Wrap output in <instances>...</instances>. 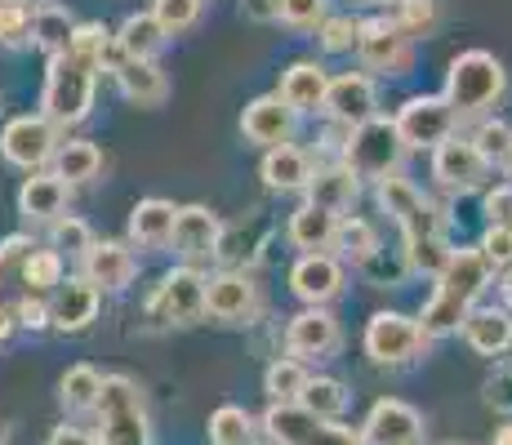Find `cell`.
<instances>
[{
  "label": "cell",
  "mask_w": 512,
  "mask_h": 445,
  "mask_svg": "<svg viewBox=\"0 0 512 445\" xmlns=\"http://www.w3.org/2000/svg\"><path fill=\"white\" fill-rule=\"evenodd\" d=\"M495 285V263L486 259L481 245L472 250H455V259L446 263V272L437 276V290L423 303L419 325L428 339H450V334L464 330L468 312L481 303V294Z\"/></svg>",
  "instance_id": "cell-1"
},
{
  "label": "cell",
  "mask_w": 512,
  "mask_h": 445,
  "mask_svg": "<svg viewBox=\"0 0 512 445\" xmlns=\"http://www.w3.org/2000/svg\"><path fill=\"white\" fill-rule=\"evenodd\" d=\"M450 107L459 112V121H486L495 116V107L508 94V72L490 49H464V54L450 58L446 67V89Z\"/></svg>",
  "instance_id": "cell-2"
},
{
  "label": "cell",
  "mask_w": 512,
  "mask_h": 445,
  "mask_svg": "<svg viewBox=\"0 0 512 445\" xmlns=\"http://www.w3.org/2000/svg\"><path fill=\"white\" fill-rule=\"evenodd\" d=\"M98 72H103V63H94V58H85V54H72V49L49 58L41 107L58 130H72V125H81L85 116H90Z\"/></svg>",
  "instance_id": "cell-3"
},
{
  "label": "cell",
  "mask_w": 512,
  "mask_h": 445,
  "mask_svg": "<svg viewBox=\"0 0 512 445\" xmlns=\"http://www.w3.org/2000/svg\"><path fill=\"white\" fill-rule=\"evenodd\" d=\"M94 432L103 445H152L143 388L130 374H107L103 379V397L94 405Z\"/></svg>",
  "instance_id": "cell-4"
},
{
  "label": "cell",
  "mask_w": 512,
  "mask_h": 445,
  "mask_svg": "<svg viewBox=\"0 0 512 445\" xmlns=\"http://www.w3.org/2000/svg\"><path fill=\"white\" fill-rule=\"evenodd\" d=\"M406 138H401L397 121L392 116H370V121L352 125L343 134V152L339 161L348 170H357V178H388V174H401V161H406Z\"/></svg>",
  "instance_id": "cell-5"
},
{
  "label": "cell",
  "mask_w": 512,
  "mask_h": 445,
  "mask_svg": "<svg viewBox=\"0 0 512 445\" xmlns=\"http://www.w3.org/2000/svg\"><path fill=\"white\" fill-rule=\"evenodd\" d=\"M428 334H423L419 316L406 312H374L366 321V334H361V348L374 365L383 370H401V365H415L423 348H428Z\"/></svg>",
  "instance_id": "cell-6"
},
{
  "label": "cell",
  "mask_w": 512,
  "mask_h": 445,
  "mask_svg": "<svg viewBox=\"0 0 512 445\" xmlns=\"http://www.w3.org/2000/svg\"><path fill=\"white\" fill-rule=\"evenodd\" d=\"M205 294H210V276L192 263H179L161 276V285L147 299V312L165 325H196L205 312Z\"/></svg>",
  "instance_id": "cell-7"
},
{
  "label": "cell",
  "mask_w": 512,
  "mask_h": 445,
  "mask_svg": "<svg viewBox=\"0 0 512 445\" xmlns=\"http://www.w3.org/2000/svg\"><path fill=\"white\" fill-rule=\"evenodd\" d=\"M263 428L281 445H366L361 428H348L343 419H317L303 405H277L268 401L263 410Z\"/></svg>",
  "instance_id": "cell-8"
},
{
  "label": "cell",
  "mask_w": 512,
  "mask_h": 445,
  "mask_svg": "<svg viewBox=\"0 0 512 445\" xmlns=\"http://www.w3.org/2000/svg\"><path fill=\"white\" fill-rule=\"evenodd\" d=\"M401 227V241H406V259L419 276H432L437 281L446 272V263L455 259V245L446 241V214L437 210L432 201H423L415 214H410Z\"/></svg>",
  "instance_id": "cell-9"
},
{
  "label": "cell",
  "mask_w": 512,
  "mask_h": 445,
  "mask_svg": "<svg viewBox=\"0 0 512 445\" xmlns=\"http://www.w3.org/2000/svg\"><path fill=\"white\" fill-rule=\"evenodd\" d=\"M397 130L401 138H406V147L410 152H423V147H441L446 138H455L459 130V112L450 107V98L446 94H415V98H406V103L397 107Z\"/></svg>",
  "instance_id": "cell-10"
},
{
  "label": "cell",
  "mask_w": 512,
  "mask_h": 445,
  "mask_svg": "<svg viewBox=\"0 0 512 445\" xmlns=\"http://www.w3.org/2000/svg\"><path fill=\"white\" fill-rule=\"evenodd\" d=\"M58 125L49 121V116H14V121H5V130H0V156H5L9 165H18V170H41L58 156Z\"/></svg>",
  "instance_id": "cell-11"
},
{
  "label": "cell",
  "mask_w": 512,
  "mask_h": 445,
  "mask_svg": "<svg viewBox=\"0 0 512 445\" xmlns=\"http://www.w3.org/2000/svg\"><path fill=\"white\" fill-rule=\"evenodd\" d=\"M361 72H379V76H406L415 67V36H406L392 18H370L361 27L357 41Z\"/></svg>",
  "instance_id": "cell-12"
},
{
  "label": "cell",
  "mask_w": 512,
  "mask_h": 445,
  "mask_svg": "<svg viewBox=\"0 0 512 445\" xmlns=\"http://www.w3.org/2000/svg\"><path fill=\"white\" fill-rule=\"evenodd\" d=\"M490 156L477 147V138H446L441 147H432V178H437L446 192L455 196H468L477 187H486L490 178Z\"/></svg>",
  "instance_id": "cell-13"
},
{
  "label": "cell",
  "mask_w": 512,
  "mask_h": 445,
  "mask_svg": "<svg viewBox=\"0 0 512 445\" xmlns=\"http://www.w3.org/2000/svg\"><path fill=\"white\" fill-rule=\"evenodd\" d=\"M361 441L366 445H423L428 441V419L401 397H379L361 419Z\"/></svg>",
  "instance_id": "cell-14"
},
{
  "label": "cell",
  "mask_w": 512,
  "mask_h": 445,
  "mask_svg": "<svg viewBox=\"0 0 512 445\" xmlns=\"http://www.w3.org/2000/svg\"><path fill=\"white\" fill-rule=\"evenodd\" d=\"M339 254L330 250H317V254H303L299 263L290 267V290L294 299L303 303V308H330L334 299L343 294V281H348V272H343Z\"/></svg>",
  "instance_id": "cell-15"
},
{
  "label": "cell",
  "mask_w": 512,
  "mask_h": 445,
  "mask_svg": "<svg viewBox=\"0 0 512 445\" xmlns=\"http://www.w3.org/2000/svg\"><path fill=\"white\" fill-rule=\"evenodd\" d=\"M339 343L343 330L330 308H303L285 325V352L299 356V361H326V356L339 352Z\"/></svg>",
  "instance_id": "cell-16"
},
{
  "label": "cell",
  "mask_w": 512,
  "mask_h": 445,
  "mask_svg": "<svg viewBox=\"0 0 512 445\" xmlns=\"http://www.w3.org/2000/svg\"><path fill=\"white\" fill-rule=\"evenodd\" d=\"M223 232H228V227H223V219L214 210H205V205H183L179 223H174V254L192 267L219 259Z\"/></svg>",
  "instance_id": "cell-17"
},
{
  "label": "cell",
  "mask_w": 512,
  "mask_h": 445,
  "mask_svg": "<svg viewBox=\"0 0 512 445\" xmlns=\"http://www.w3.org/2000/svg\"><path fill=\"white\" fill-rule=\"evenodd\" d=\"M205 312L223 325H250L259 316V285L250 281L245 272H228L210 276V294H205Z\"/></svg>",
  "instance_id": "cell-18"
},
{
  "label": "cell",
  "mask_w": 512,
  "mask_h": 445,
  "mask_svg": "<svg viewBox=\"0 0 512 445\" xmlns=\"http://www.w3.org/2000/svg\"><path fill=\"white\" fill-rule=\"evenodd\" d=\"M326 116L343 130L379 116V89H374L370 72H343L330 81V98H326Z\"/></svg>",
  "instance_id": "cell-19"
},
{
  "label": "cell",
  "mask_w": 512,
  "mask_h": 445,
  "mask_svg": "<svg viewBox=\"0 0 512 445\" xmlns=\"http://www.w3.org/2000/svg\"><path fill=\"white\" fill-rule=\"evenodd\" d=\"M294 125H299V112H294L281 94L254 98L241 112V134L250 138L254 147H285L294 138Z\"/></svg>",
  "instance_id": "cell-20"
},
{
  "label": "cell",
  "mask_w": 512,
  "mask_h": 445,
  "mask_svg": "<svg viewBox=\"0 0 512 445\" xmlns=\"http://www.w3.org/2000/svg\"><path fill=\"white\" fill-rule=\"evenodd\" d=\"M81 276H90L103 294H121L139 276V259H134L130 241H94V250L81 259Z\"/></svg>",
  "instance_id": "cell-21"
},
{
  "label": "cell",
  "mask_w": 512,
  "mask_h": 445,
  "mask_svg": "<svg viewBox=\"0 0 512 445\" xmlns=\"http://www.w3.org/2000/svg\"><path fill=\"white\" fill-rule=\"evenodd\" d=\"M98 299L103 290L90 281V276H67L54 294H49V312H54V330L63 334H81L94 325L98 316Z\"/></svg>",
  "instance_id": "cell-22"
},
{
  "label": "cell",
  "mask_w": 512,
  "mask_h": 445,
  "mask_svg": "<svg viewBox=\"0 0 512 445\" xmlns=\"http://www.w3.org/2000/svg\"><path fill=\"white\" fill-rule=\"evenodd\" d=\"M330 81H334V76H330L321 63H312V58H299V63L285 67L277 94H281L299 116H317V112H326Z\"/></svg>",
  "instance_id": "cell-23"
},
{
  "label": "cell",
  "mask_w": 512,
  "mask_h": 445,
  "mask_svg": "<svg viewBox=\"0 0 512 445\" xmlns=\"http://www.w3.org/2000/svg\"><path fill=\"white\" fill-rule=\"evenodd\" d=\"M112 76H116V89L125 94V103L134 107H161L170 98V81L156 67V58H121L112 67Z\"/></svg>",
  "instance_id": "cell-24"
},
{
  "label": "cell",
  "mask_w": 512,
  "mask_h": 445,
  "mask_svg": "<svg viewBox=\"0 0 512 445\" xmlns=\"http://www.w3.org/2000/svg\"><path fill=\"white\" fill-rule=\"evenodd\" d=\"M464 343L477 356H490V361H499V356L512 352V308H472L468 321H464Z\"/></svg>",
  "instance_id": "cell-25"
},
{
  "label": "cell",
  "mask_w": 512,
  "mask_h": 445,
  "mask_svg": "<svg viewBox=\"0 0 512 445\" xmlns=\"http://www.w3.org/2000/svg\"><path fill=\"white\" fill-rule=\"evenodd\" d=\"M312 174H317L312 156L303 152V147H294V143L268 147V152H263V165H259V178H263L268 192H308Z\"/></svg>",
  "instance_id": "cell-26"
},
{
  "label": "cell",
  "mask_w": 512,
  "mask_h": 445,
  "mask_svg": "<svg viewBox=\"0 0 512 445\" xmlns=\"http://www.w3.org/2000/svg\"><path fill=\"white\" fill-rule=\"evenodd\" d=\"M174 223H179V205L161 201V196H143L130 210V245L165 250V245H174Z\"/></svg>",
  "instance_id": "cell-27"
},
{
  "label": "cell",
  "mask_w": 512,
  "mask_h": 445,
  "mask_svg": "<svg viewBox=\"0 0 512 445\" xmlns=\"http://www.w3.org/2000/svg\"><path fill=\"white\" fill-rule=\"evenodd\" d=\"M63 210H67L63 178L41 174V170H32V178H23V187H18V214L27 223H54V219H63Z\"/></svg>",
  "instance_id": "cell-28"
},
{
  "label": "cell",
  "mask_w": 512,
  "mask_h": 445,
  "mask_svg": "<svg viewBox=\"0 0 512 445\" xmlns=\"http://www.w3.org/2000/svg\"><path fill=\"white\" fill-rule=\"evenodd\" d=\"M357 192H361L357 170H348L343 161H334V165H317V174H312V183H308L303 196H308L312 205H321V210L343 214V210H352Z\"/></svg>",
  "instance_id": "cell-29"
},
{
  "label": "cell",
  "mask_w": 512,
  "mask_h": 445,
  "mask_svg": "<svg viewBox=\"0 0 512 445\" xmlns=\"http://www.w3.org/2000/svg\"><path fill=\"white\" fill-rule=\"evenodd\" d=\"M339 219H343V214H330V210H321V205L303 201L299 210L290 214V223H285V236H290V245H294V250H303V254L330 250L334 232H339Z\"/></svg>",
  "instance_id": "cell-30"
},
{
  "label": "cell",
  "mask_w": 512,
  "mask_h": 445,
  "mask_svg": "<svg viewBox=\"0 0 512 445\" xmlns=\"http://www.w3.org/2000/svg\"><path fill=\"white\" fill-rule=\"evenodd\" d=\"M170 45V32L161 27V18L147 9V14H130L116 27V54L121 58H156Z\"/></svg>",
  "instance_id": "cell-31"
},
{
  "label": "cell",
  "mask_w": 512,
  "mask_h": 445,
  "mask_svg": "<svg viewBox=\"0 0 512 445\" xmlns=\"http://www.w3.org/2000/svg\"><path fill=\"white\" fill-rule=\"evenodd\" d=\"M312 370L308 361H299V356H277V361H268V370H263V392H268V401L277 405H299L303 388H308Z\"/></svg>",
  "instance_id": "cell-32"
},
{
  "label": "cell",
  "mask_w": 512,
  "mask_h": 445,
  "mask_svg": "<svg viewBox=\"0 0 512 445\" xmlns=\"http://www.w3.org/2000/svg\"><path fill=\"white\" fill-rule=\"evenodd\" d=\"M72 36H76V18L67 14L63 5H54V0H41L36 18H32V45L54 58V54H67Z\"/></svg>",
  "instance_id": "cell-33"
},
{
  "label": "cell",
  "mask_w": 512,
  "mask_h": 445,
  "mask_svg": "<svg viewBox=\"0 0 512 445\" xmlns=\"http://www.w3.org/2000/svg\"><path fill=\"white\" fill-rule=\"evenodd\" d=\"M379 250H383V241H379V232H374V223L343 214V219H339V232H334L330 254H339V259L352 263V267H366Z\"/></svg>",
  "instance_id": "cell-34"
},
{
  "label": "cell",
  "mask_w": 512,
  "mask_h": 445,
  "mask_svg": "<svg viewBox=\"0 0 512 445\" xmlns=\"http://www.w3.org/2000/svg\"><path fill=\"white\" fill-rule=\"evenodd\" d=\"M103 379L107 374H98L94 365H72V370H63V379H58V405H63L67 414H94L98 397H103Z\"/></svg>",
  "instance_id": "cell-35"
},
{
  "label": "cell",
  "mask_w": 512,
  "mask_h": 445,
  "mask_svg": "<svg viewBox=\"0 0 512 445\" xmlns=\"http://www.w3.org/2000/svg\"><path fill=\"white\" fill-rule=\"evenodd\" d=\"M36 241L23 232L5 236L0 241V303H18L23 299V272H27V259H32Z\"/></svg>",
  "instance_id": "cell-36"
},
{
  "label": "cell",
  "mask_w": 512,
  "mask_h": 445,
  "mask_svg": "<svg viewBox=\"0 0 512 445\" xmlns=\"http://www.w3.org/2000/svg\"><path fill=\"white\" fill-rule=\"evenodd\" d=\"M259 428L263 423L254 419L245 405H219V410L210 414V423H205L210 445H254L259 441Z\"/></svg>",
  "instance_id": "cell-37"
},
{
  "label": "cell",
  "mask_w": 512,
  "mask_h": 445,
  "mask_svg": "<svg viewBox=\"0 0 512 445\" xmlns=\"http://www.w3.org/2000/svg\"><path fill=\"white\" fill-rule=\"evenodd\" d=\"M348 401H352L348 383H343V379H330V374H312L308 388H303V397H299L303 410L317 414V419H343Z\"/></svg>",
  "instance_id": "cell-38"
},
{
  "label": "cell",
  "mask_w": 512,
  "mask_h": 445,
  "mask_svg": "<svg viewBox=\"0 0 512 445\" xmlns=\"http://www.w3.org/2000/svg\"><path fill=\"white\" fill-rule=\"evenodd\" d=\"M98 165H103V152H98L90 138H72V143H63L58 156H54V174L63 178L67 187L90 183V178L98 174Z\"/></svg>",
  "instance_id": "cell-39"
},
{
  "label": "cell",
  "mask_w": 512,
  "mask_h": 445,
  "mask_svg": "<svg viewBox=\"0 0 512 445\" xmlns=\"http://www.w3.org/2000/svg\"><path fill=\"white\" fill-rule=\"evenodd\" d=\"M63 259H67V254L54 250V245H36L32 259H27V272H23V294H41V299H49V294L67 281V276H63Z\"/></svg>",
  "instance_id": "cell-40"
},
{
  "label": "cell",
  "mask_w": 512,
  "mask_h": 445,
  "mask_svg": "<svg viewBox=\"0 0 512 445\" xmlns=\"http://www.w3.org/2000/svg\"><path fill=\"white\" fill-rule=\"evenodd\" d=\"M374 196H379V210L388 214L392 223H406L410 214H415L419 205L428 201V196H423L406 174H388V178H379V183H374Z\"/></svg>",
  "instance_id": "cell-41"
},
{
  "label": "cell",
  "mask_w": 512,
  "mask_h": 445,
  "mask_svg": "<svg viewBox=\"0 0 512 445\" xmlns=\"http://www.w3.org/2000/svg\"><path fill=\"white\" fill-rule=\"evenodd\" d=\"M392 23L401 27L406 36H432L437 32V23H441V9H437V0H392Z\"/></svg>",
  "instance_id": "cell-42"
},
{
  "label": "cell",
  "mask_w": 512,
  "mask_h": 445,
  "mask_svg": "<svg viewBox=\"0 0 512 445\" xmlns=\"http://www.w3.org/2000/svg\"><path fill=\"white\" fill-rule=\"evenodd\" d=\"M32 0H0V49H18L32 41Z\"/></svg>",
  "instance_id": "cell-43"
},
{
  "label": "cell",
  "mask_w": 512,
  "mask_h": 445,
  "mask_svg": "<svg viewBox=\"0 0 512 445\" xmlns=\"http://www.w3.org/2000/svg\"><path fill=\"white\" fill-rule=\"evenodd\" d=\"M49 245L63 254H72V259H85V254L94 250V232L85 219H76V214H63V219L49 223Z\"/></svg>",
  "instance_id": "cell-44"
},
{
  "label": "cell",
  "mask_w": 512,
  "mask_h": 445,
  "mask_svg": "<svg viewBox=\"0 0 512 445\" xmlns=\"http://www.w3.org/2000/svg\"><path fill=\"white\" fill-rule=\"evenodd\" d=\"M366 272V281L370 285H379V290H397L401 281H406L415 267H410V259H406V250H379L374 259L361 267Z\"/></svg>",
  "instance_id": "cell-45"
},
{
  "label": "cell",
  "mask_w": 512,
  "mask_h": 445,
  "mask_svg": "<svg viewBox=\"0 0 512 445\" xmlns=\"http://www.w3.org/2000/svg\"><path fill=\"white\" fill-rule=\"evenodd\" d=\"M152 14L161 18V27L170 36H183V32H192V27L201 23L205 0H152Z\"/></svg>",
  "instance_id": "cell-46"
},
{
  "label": "cell",
  "mask_w": 512,
  "mask_h": 445,
  "mask_svg": "<svg viewBox=\"0 0 512 445\" xmlns=\"http://www.w3.org/2000/svg\"><path fill=\"white\" fill-rule=\"evenodd\" d=\"M361 18H352V14H334V18H326L321 23V32H317V41H321V49L326 54H352L357 49V41H361Z\"/></svg>",
  "instance_id": "cell-47"
},
{
  "label": "cell",
  "mask_w": 512,
  "mask_h": 445,
  "mask_svg": "<svg viewBox=\"0 0 512 445\" xmlns=\"http://www.w3.org/2000/svg\"><path fill=\"white\" fill-rule=\"evenodd\" d=\"M330 18V0H281V23L294 32H321Z\"/></svg>",
  "instance_id": "cell-48"
},
{
  "label": "cell",
  "mask_w": 512,
  "mask_h": 445,
  "mask_svg": "<svg viewBox=\"0 0 512 445\" xmlns=\"http://www.w3.org/2000/svg\"><path fill=\"white\" fill-rule=\"evenodd\" d=\"M472 138H477L481 152L499 165V161H504V152L512 147V125L499 121V116H486V121H477V134H472Z\"/></svg>",
  "instance_id": "cell-49"
},
{
  "label": "cell",
  "mask_w": 512,
  "mask_h": 445,
  "mask_svg": "<svg viewBox=\"0 0 512 445\" xmlns=\"http://www.w3.org/2000/svg\"><path fill=\"white\" fill-rule=\"evenodd\" d=\"M481 250L495 263V272L512 267V223H486V236H481Z\"/></svg>",
  "instance_id": "cell-50"
},
{
  "label": "cell",
  "mask_w": 512,
  "mask_h": 445,
  "mask_svg": "<svg viewBox=\"0 0 512 445\" xmlns=\"http://www.w3.org/2000/svg\"><path fill=\"white\" fill-rule=\"evenodd\" d=\"M14 312H18L23 330H32V334L54 330V312H49V299H41V294H23V299L14 303Z\"/></svg>",
  "instance_id": "cell-51"
},
{
  "label": "cell",
  "mask_w": 512,
  "mask_h": 445,
  "mask_svg": "<svg viewBox=\"0 0 512 445\" xmlns=\"http://www.w3.org/2000/svg\"><path fill=\"white\" fill-rule=\"evenodd\" d=\"M486 405L499 414H512V361H499L486 379Z\"/></svg>",
  "instance_id": "cell-52"
},
{
  "label": "cell",
  "mask_w": 512,
  "mask_h": 445,
  "mask_svg": "<svg viewBox=\"0 0 512 445\" xmlns=\"http://www.w3.org/2000/svg\"><path fill=\"white\" fill-rule=\"evenodd\" d=\"M481 214H486V223H512V183H495L486 192V201H481Z\"/></svg>",
  "instance_id": "cell-53"
},
{
  "label": "cell",
  "mask_w": 512,
  "mask_h": 445,
  "mask_svg": "<svg viewBox=\"0 0 512 445\" xmlns=\"http://www.w3.org/2000/svg\"><path fill=\"white\" fill-rule=\"evenodd\" d=\"M45 445H103V441H98V432H85L81 423H58L45 437Z\"/></svg>",
  "instance_id": "cell-54"
},
{
  "label": "cell",
  "mask_w": 512,
  "mask_h": 445,
  "mask_svg": "<svg viewBox=\"0 0 512 445\" xmlns=\"http://www.w3.org/2000/svg\"><path fill=\"white\" fill-rule=\"evenodd\" d=\"M18 330H23V325H18V312H14V303H0V343H9V339H14Z\"/></svg>",
  "instance_id": "cell-55"
},
{
  "label": "cell",
  "mask_w": 512,
  "mask_h": 445,
  "mask_svg": "<svg viewBox=\"0 0 512 445\" xmlns=\"http://www.w3.org/2000/svg\"><path fill=\"white\" fill-rule=\"evenodd\" d=\"M245 14H250V18H277V23H281V0H250V5H245Z\"/></svg>",
  "instance_id": "cell-56"
},
{
  "label": "cell",
  "mask_w": 512,
  "mask_h": 445,
  "mask_svg": "<svg viewBox=\"0 0 512 445\" xmlns=\"http://www.w3.org/2000/svg\"><path fill=\"white\" fill-rule=\"evenodd\" d=\"M499 290H504V303L512 308V267H504V281H499Z\"/></svg>",
  "instance_id": "cell-57"
},
{
  "label": "cell",
  "mask_w": 512,
  "mask_h": 445,
  "mask_svg": "<svg viewBox=\"0 0 512 445\" xmlns=\"http://www.w3.org/2000/svg\"><path fill=\"white\" fill-rule=\"evenodd\" d=\"M495 445H512V423H504V428L495 432Z\"/></svg>",
  "instance_id": "cell-58"
},
{
  "label": "cell",
  "mask_w": 512,
  "mask_h": 445,
  "mask_svg": "<svg viewBox=\"0 0 512 445\" xmlns=\"http://www.w3.org/2000/svg\"><path fill=\"white\" fill-rule=\"evenodd\" d=\"M9 437H14V428H9V419L0 414V445H9Z\"/></svg>",
  "instance_id": "cell-59"
},
{
  "label": "cell",
  "mask_w": 512,
  "mask_h": 445,
  "mask_svg": "<svg viewBox=\"0 0 512 445\" xmlns=\"http://www.w3.org/2000/svg\"><path fill=\"white\" fill-rule=\"evenodd\" d=\"M499 170H504V178H508V183H512V147H508V152H504V161H499Z\"/></svg>",
  "instance_id": "cell-60"
},
{
  "label": "cell",
  "mask_w": 512,
  "mask_h": 445,
  "mask_svg": "<svg viewBox=\"0 0 512 445\" xmlns=\"http://www.w3.org/2000/svg\"><path fill=\"white\" fill-rule=\"evenodd\" d=\"M352 5H361V9H383V5H392V0H352Z\"/></svg>",
  "instance_id": "cell-61"
},
{
  "label": "cell",
  "mask_w": 512,
  "mask_h": 445,
  "mask_svg": "<svg viewBox=\"0 0 512 445\" xmlns=\"http://www.w3.org/2000/svg\"><path fill=\"white\" fill-rule=\"evenodd\" d=\"M441 445H468V441H441Z\"/></svg>",
  "instance_id": "cell-62"
}]
</instances>
